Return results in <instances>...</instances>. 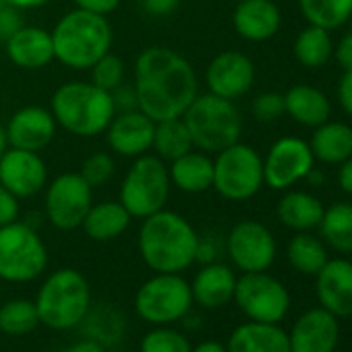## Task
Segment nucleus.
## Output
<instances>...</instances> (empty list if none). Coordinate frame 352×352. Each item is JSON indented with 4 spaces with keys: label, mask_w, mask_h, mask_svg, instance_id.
I'll return each mask as SVG.
<instances>
[{
    "label": "nucleus",
    "mask_w": 352,
    "mask_h": 352,
    "mask_svg": "<svg viewBox=\"0 0 352 352\" xmlns=\"http://www.w3.org/2000/svg\"><path fill=\"white\" fill-rule=\"evenodd\" d=\"M133 305L145 323L172 325L191 313V284L183 274H153L137 288Z\"/></svg>",
    "instance_id": "9d476101"
},
{
    "label": "nucleus",
    "mask_w": 352,
    "mask_h": 352,
    "mask_svg": "<svg viewBox=\"0 0 352 352\" xmlns=\"http://www.w3.org/2000/svg\"><path fill=\"white\" fill-rule=\"evenodd\" d=\"M170 191L168 164L149 151L135 157L126 168L118 187V201L133 220H143L166 208Z\"/></svg>",
    "instance_id": "0eeeda50"
},
{
    "label": "nucleus",
    "mask_w": 352,
    "mask_h": 352,
    "mask_svg": "<svg viewBox=\"0 0 352 352\" xmlns=\"http://www.w3.org/2000/svg\"><path fill=\"white\" fill-rule=\"evenodd\" d=\"M67 352H106L102 342H98L96 338H83L79 342H75Z\"/></svg>",
    "instance_id": "8fccbe9b"
},
{
    "label": "nucleus",
    "mask_w": 352,
    "mask_h": 352,
    "mask_svg": "<svg viewBox=\"0 0 352 352\" xmlns=\"http://www.w3.org/2000/svg\"><path fill=\"white\" fill-rule=\"evenodd\" d=\"M124 75H126V67L122 63L120 56L112 54V50L108 54H104L91 69H89V81L94 85H98L104 91H114L118 85L124 83Z\"/></svg>",
    "instance_id": "4c0bfd02"
},
{
    "label": "nucleus",
    "mask_w": 352,
    "mask_h": 352,
    "mask_svg": "<svg viewBox=\"0 0 352 352\" xmlns=\"http://www.w3.org/2000/svg\"><path fill=\"white\" fill-rule=\"evenodd\" d=\"M112 100H114V106H116V112H129V110H135L137 108V96H135V89H133V83L126 85H118L114 91H112Z\"/></svg>",
    "instance_id": "a18cd8bd"
},
{
    "label": "nucleus",
    "mask_w": 352,
    "mask_h": 352,
    "mask_svg": "<svg viewBox=\"0 0 352 352\" xmlns=\"http://www.w3.org/2000/svg\"><path fill=\"white\" fill-rule=\"evenodd\" d=\"M309 147L315 162L338 166L352 155V126L338 120H325L313 129Z\"/></svg>",
    "instance_id": "cd10ccee"
},
{
    "label": "nucleus",
    "mask_w": 352,
    "mask_h": 352,
    "mask_svg": "<svg viewBox=\"0 0 352 352\" xmlns=\"http://www.w3.org/2000/svg\"><path fill=\"white\" fill-rule=\"evenodd\" d=\"M25 25L23 21V11L11 5H5L0 9V42H7L17 30H21Z\"/></svg>",
    "instance_id": "ea45409f"
},
{
    "label": "nucleus",
    "mask_w": 352,
    "mask_h": 352,
    "mask_svg": "<svg viewBox=\"0 0 352 352\" xmlns=\"http://www.w3.org/2000/svg\"><path fill=\"white\" fill-rule=\"evenodd\" d=\"M232 3H241V0H232Z\"/></svg>",
    "instance_id": "4d7b16f0"
},
{
    "label": "nucleus",
    "mask_w": 352,
    "mask_h": 352,
    "mask_svg": "<svg viewBox=\"0 0 352 352\" xmlns=\"http://www.w3.org/2000/svg\"><path fill=\"white\" fill-rule=\"evenodd\" d=\"M284 106H286V114L309 129H315L319 124H323L325 120H329L331 114V104L327 100V96L307 83H296L292 85L286 94H284Z\"/></svg>",
    "instance_id": "bb28decb"
},
{
    "label": "nucleus",
    "mask_w": 352,
    "mask_h": 352,
    "mask_svg": "<svg viewBox=\"0 0 352 352\" xmlns=\"http://www.w3.org/2000/svg\"><path fill=\"white\" fill-rule=\"evenodd\" d=\"M52 0H7V5L17 7L21 11H32V9H42L46 5H50Z\"/></svg>",
    "instance_id": "3c124183"
},
{
    "label": "nucleus",
    "mask_w": 352,
    "mask_h": 352,
    "mask_svg": "<svg viewBox=\"0 0 352 352\" xmlns=\"http://www.w3.org/2000/svg\"><path fill=\"white\" fill-rule=\"evenodd\" d=\"M302 19L327 32H336L352 21V0H296Z\"/></svg>",
    "instance_id": "72a5a7b5"
},
{
    "label": "nucleus",
    "mask_w": 352,
    "mask_h": 352,
    "mask_svg": "<svg viewBox=\"0 0 352 352\" xmlns=\"http://www.w3.org/2000/svg\"><path fill=\"white\" fill-rule=\"evenodd\" d=\"M40 325V315L34 300L13 298L0 307V331L7 336H25Z\"/></svg>",
    "instance_id": "f704fd0d"
},
{
    "label": "nucleus",
    "mask_w": 352,
    "mask_h": 352,
    "mask_svg": "<svg viewBox=\"0 0 352 352\" xmlns=\"http://www.w3.org/2000/svg\"><path fill=\"white\" fill-rule=\"evenodd\" d=\"M5 129H7L9 147L42 151L54 141L58 124H56L50 108L23 106L11 114Z\"/></svg>",
    "instance_id": "a211bd4d"
},
{
    "label": "nucleus",
    "mask_w": 352,
    "mask_h": 352,
    "mask_svg": "<svg viewBox=\"0 0 352 352\" xmlns=\"http://www.w3.org/2000/svg\"><path fill=\"white\" fill-rule=\"evenodd\" d=\"M313 168L315 157L309 141L286 135L276 139L263 157V183L272 191H288L300 181H307Z\"/></svg>",
    "instance_id": "ddd939ff"
},
{
    "label": "nucleus",
    "mask_w": 352,
    "mask_h": 352,
    "mask_svg": "<svg viewBox=\"0 0 352 352\" xmlns=\"http://www.w3.org/2000/svg\"><path fill=\"white\" fill-rule=\"evenodd\" d=\"M48 267V247L40 232L21 218L0 226V280L9 284H30L44 276Z\"/></svg>",
    "instance_id": "6e6552de"
},
{
    "label": "nucleus",
    "mask_w": 352,
    "mask_h": 352,
    "mask_svg": "<svg viewBox=\"0 0 352 352\" xmlns=\"http://www.w3.org/2000/svg\"><path fill=\"white\" fill-rule=\"evenodd\" d=\"M191 352H228V348L216 340H206L199 342L197 346H191Z\"/></svg>",
    "instance_id": "603ef678"
},
{
    "label": "nucleus",
    "mask_w": 352,
    "mask_h": 352,
    "mask_svg": "<svg viewBox=\"0 0 352 352\" xmlns=\"http://www.w3.org/2000/svg\"><path fill=\"white\" fill-rule=\"evenodd\" d=\"M263 183V157L259 151L243 141H236L214 153V185L212 189L226 201H249Z\"/></svg>",
    "instance_id": "1a4fd4ad"
},
{
    "label": "nucleus",
    "mask_w": 352,
    "mask_h": 352,
    "mask_svg": "<svg viewBox=\"0 0 352 352\" xmlns=\"http://www.w3.org/2000/svg\"><path fill=\"white\" fill-rule=\"evenodd\" d=\"M9 60L23 71H42L54 60L52 36L40 25H23L7 42Z\"/></svg>",
    "instance_id": "4be33fe9"
},
{
    "label": "nucleus",
    "mask_w": 352,
    "mask_h": 352,
    "mask_svg": "<svg viewBox=\"0 0 352 352\" xmlns=\"http://www.w3.org/2000/svg\"><path fill=\"white\" fill-rule=\"evenodd\" d=\"M338 187L352 197V155L338 164Z\"/></svg>",
    "instance_id": "09e8293b"
},
{
    "label": "nucleus",
    "mask_w": 352,
    "mask_h": 352,
    "mask_svg": "<svg viewBox=\"0 0 352 352\" xmlns=\"http://www.w3.org/2000/svg\"><path fill=\"white\" fill-rule=\"evenodd\" d=\"M137 108L153 122L181 118L199 94L193 65L168 46H149L139 52L133 69Z\"/></svg>",
    "instance_id": "f257e3e1"
},
{
    "label": "nucleus",
    "mask_w": 352,
    "mask_h": 352,
    "mask_svg": "<svg viewBox=\"0 0 352 352\" xmlns=\"http://www.w3.org/2000/svg\"><path fill=\"white\" fill-rule=\"evenodd\" d=\"M155 122L139 108L129 112H116L104 131L110 153L126 160H135L151 151Z\"/></svg>",
    "instance_id": "f3484780"
},
{
    "label": "nucleus",
    "mask_w": 352,
    "mask_h": 352,
    "mask_svg": "<svg viewBox=\"0 0 352 352\" xmlns=\"http://www.w3.org/2000/svg\"><path fill=\"white\" fill-rule=\"evenodd\" d=\"M183 120L189 129L193 147L212 155L241 141L243 135V116L236 104L210 91L197 94L185 110Z\"/></svg>",
    "instance_id": "423d86ee"
},
{
    "label": "nucleus",
    "mask_w": 352,
    "mask_h": 352,
    "mask_svg": "<svg viewBox=\"0 0 352 352\" xmlns=\"http://www.w3.org/2000/svg\"><path fill=\"white\" fill-rule=\"evenodd\" d=\"M342 71H352V32L344 34L338 44H333V56Z\"/></svg>",
    "instance_id": "c03bdc74"
},
{
    "label": "nucleus",
    "mask_w": 352,
    "mask_h": 352,
    "mask_svg": "<svg viewBox=\"0 0 352 352\" xmlns=\"http://www.w3.org/2000/svg\"><path fill=\"white\" fill-rule=\"evenodd\" d=\"M323 212L325 208L315 195L307 191H294V189L284 191L276 208L278 220L294 232L315 230L323 218Z\"/></svg>",
    "instance_id": "c85d7f7f"
},
{
    "label": "nucleus",
    "mask_w": 352,
    "mask_h": 352,
    "mask_svg": "<svg viewBox=\"0 0 352 352\" xmlns=\"http://www.w3.org/2000/svg\"><path fill=\"white\" fill-rule=\"evenodd\" d=\"M50 112L60 129L73 137L94 139L104 135L116 114L110 91L91 81H67L50 98Z\"/></svg>",
    "instance_id": "20e7f679"
},
{
    "label": "nucleus",
    "mask_w": 352,
    "mask_h": 352,
    "mask_svg": "<svg viewBox=\"0 0 352 352\" xmlns=\"http://www.w3.org/2000/svg\"><path fill=\"white\" fill-rule=\"evenodd\" d=\"M226 253L232 265L243 274L267 272L276 261L278 245L265 224L257 220H241L226 236Z\"/></svg>",
    "instance_id": "4468645a"
},
{
    "label": "nucleus",
    "mask_w": 352,
    "mask_h": 352,
    "mask_svg": "<svg viewBox=\"0 0 352 352\" xmlns=\"http://www.w3.org/2000/svg\"><path fill=\"white\" fill-rule=\"evenodd\" d=\"M181 0H139V7L147 17L164 19L170 17L176 9H179Z\"/></svg>",
    "instance_id": "79ce46f5"
},
{
    "label": "nucleus",
    "mask_w": 352,
    "mask_h": 352,
    "mask_svg": "<svg viewBox=\"0 0 352 352\" xmlns=\"http://www.w3.org/2000/svg\"><path fill=\"white\" fill-rule=\"evenodd\" d=\"M120 3L122 0H73L75 9H81V11H87L94 15H102V17L112 15L120 7Z\"/></svg>",
    "instance_id": "37998d69"
},
{
    "label": "nucleus",
    "mask_w": 352,
    "mask_h": 352,
    "mask_svg": "<svg viewBox=\"0 0 352 352\" xmlns=\"http://www.w3.org/2000/svg\"><path fill=\"white\" fill-rule=\"evenodd\" d=\"M191 149H193V141H191V135H189V129H187L183 116L155 122L151 153H155L157 157H162L168 164Z\"/></svg>",
    "instance_id": "473e14b6"
},
{
    "label": "nucleus",
    "mask_w": 352,
    "mask_h": 352,
    "mask_svg": "<svg viewBox=\"0 0 352 352\" xmlns=\"http://www.w3.org/2000/svg\"><path fill=\"white\" fill-rule=\"evenodd\" d=\"M199 232L179 212L160 210L141 220L137 249L153 274H183L197 263Z\"/></svg>",
    "instance_id": "f03ea898"
},
{
    "label": "nucleus",
    "mask_w": 352,
    "mask_h": 352,
    "mask_svg": "<svg viewBox=\"0 0 352 352\" xmlns=\"http://www.w3.org/2000/svg\"><path fill=\"white\" fill-rule=\"evenodd\" d=\"M5 5H7V0H0V9H3Z\"/></svg>",
    "instance_id": "5fc2aeb1"
},
{
    "label": "nucleus",
    "mask_w": 352,
    "mask_h": 352,
    "mask_svg": "<svg viewBox=\"0 0 352 352\" xmlns=\"http://www.w3.org/2000/svg\"><path fill=\"white\" fill-rule=\"evenodd\" d=\"M228 352H292L288 333L278 323L247 321L239 325L226 344Z\"/></svg>",
    "instance_id": "393cba45"
},
{
    "label": "nucleus",
    "mask_w": 352,
    "mask_h": 352,
    "mask_svg": "<svg viewBox=\"0 0 352 352\" xmlns=\"http://www.w3.org/2000/svg\"><path fill=\"white\" fill-rule=\"evenodd\" d=\"M292 352H333L340 340L338 317L323 307L305 311L288 333Z\"/></svg>",
    "instance_id": "6ab92c4d"
},
{
    "label": "nucleus",
    "mask_w": 352,
    "mask_h": 352,
    "mask_svg": "<svg viewBox=\"0 0 352 352\" xmlns=\"http://www.w3.org/2000/svg\"><path fill=\"white\" fill-rule=\"evenodd\" d=\"M218 257V245L212 236L199 234V247H197V261L199 263H212Z\"/></svg>",
    "instance_id": "de8ad7c7"
},
{
    "label": "nucleus",
    "mask_w": 352,
    "mask_h": 352,
    "mask_svg": "<svg viewBox=\"0 0 352 352\" xmlns=\"http://www.w3.org/2000/svg\"><path fill=\"white\" fill-rule=\"evenodd\" d=\"M48 181V166L40 151L9 147L0 155V185L17 199L23 201L44 193Z\"/></svg>",
    "instance_id": "2eb2a0df"
},
{
    "label": "nucleus",
    "mask_w": 352,
    "mask_h": 352,
    "mask_svg": "<svg viewBox=\"0 0 352 352\" xmlns=\"http://www.w3.org/2000/svg\"><path fill=\"white\" fill-rule=\"evenodd\" d=\"M9 149V139H7V129L3 124V120H0V155H3L5 151Z\"/></svg>",
    "instance_id": "864d4df0"
},
{
    "label": "nucleus",
    "mask_w": 352,
    "mask_h": 352,
    "mask_svg": "<svg viewBox=\"0 0 352 352\" xmlns=\"http://www.w3.org/2000/svg\"><path fill=\"white\" fill-rule=\"evenodd\" d=\"M321 241L338 253H352V204L338 201L325 208L319 222Z\"/></svg>",
    "instance_id": "7c9ffc66"
},
{
    "label": "nucleus",
    "mask_w": 352,
    "mask_h": 352,
    "mask_svg": "<svg viewBox=\"0 0 352 352\" xmlns=\"http://www.w3.org/2000/svg\"><path fill=\"white\" fill-rule=\"evenodd\" d=\"M131 222H133L131 214L124 210V206L118 199H106V201L91 204L81 224V230L85 232L87 239L96 243H108L122 236L129 230Z\"/></svg>",
    "instance_id": "a878e982"
},
{
    "label": "nucleus",
    "mask_w": 352,
    "mask_h": 352,
    "mask_svg": "<svg viewBox=\"0 0 352 352\" xmlns=\"http://www.w3.org/2000/svg\"><path fill=\"white\" fill-rule=\"evenodd\" d=\"M168 176L174 189L189 195L208 193L214 185V155L191 149L168 162Z\"/></svg>",
    "instance_id": "b1692460"
},
{
    "label": "nucleus",
    "mask_w": 352,
    "mask_h": 352,
    "mask_svg": "<svg viewBox=\"0 0 352 352\" xmlns=\"http://www.w3.org/2000/svg\"><path fill=\"white\" fill-rule=\"evenodd\" d=\"M336 96H338V102H340L342 110L352 118V71H342Z\"/></svg>",
    "instance_id": "49530a36"
},
{
    "label": "nucleus",
    "mask_w": 352,
    "mask_h": 352,
    "mask_svg": "<svg viewBox=\"0 0 352 352\" xmlns=\"http://www.w3.org/2000/svg\"><path fill=\"white\" fill-rule=\"evenodd\" d=\"M21 216V199L0 185V226H7Z\"/></svg>",
    "instance_id": "a19ab883"
},
{
    "label": "nucleus",
    "mask_w": 352,
    "mask_h": 352,
    "mask_svg": "<svg viewBox=\"0 0 352 352\" xmlns=\"http://www.w3.org/2000/svg\"><path fill=\"white\" fill-rule=\"evenodd\" d=\"M34 302L40 325L67 331L81 325L91 311V288L79 270L60 267L44 278Z\"/></svg>",
    "instance_id": "39448f33"
},
{
    "label": "nucleus",
    "mask_w": 352,
    "mask_h": 352,
    "mask_svg": "<svg viewBox=\"0 0 352 352\" xmlns=\"http://www.w3.org/2000/svg\"><path fill=\"white\" fill-rule=\"evenodd\" d=\"M91 204L94 189L79 172H63L44 189V218L60 232L81 228Z\"/></svg>",
    "instance_id": "9b49d317"
},
{
    "label": "nucleus",
    "mask_w": 352,
    "mask_h": 352,
    "mask_svg": "<svg viewBox=\"0 0 352 352\" xmlns=\"http://www.w3.org/2000/svg\"><path fill=\"white\" fill-rule=\"evenodd\" d=\"M77 172L83 176L85 183L96 191L100 187H106L114 179L116 160H114V155L110 151H94L81 162Z\"/></svg>",
    "instance_id": "e433bc0d"
},
{
    "label": "nucleus",
    "mask_w": 352,
    "mask_h": 352,
    "mask_svg": "<svg viewBox=\"0 0 352 352\" xmlns=\"http://www.w3.org/2000/svg\"><path fill=\"white\" fill-rule=\"evenodd\" d=\"M236 278L239 276L234 274V270L226 263L220 261L204 263L201 270L195 274V278L189 282L193 305H199L201 309L208 311L222 309L234 296Z\"/></svg>",
    "instance_id": "5701e85b"
},
{
    "label": "nucleus",
    "mask_w": 352,
    "mask_h": 352,
    "mask_svg": "<svg viewBox=\"0 0 352 352\" xmlns=\"http://www.w3.org/2000/svg\"><path fill=\"white\" fill-rule=\"evenodd\" d=\"M251 114L257 122H276L286 114L284 106V94L278 91H263L251 102Z\"/></svg>",
    "instance_id": "58836bf2"
},
{
    "label": "nucleus",
    "mask_w": 352,
    "mask_h": 352,
    "mask_svg": "<svg viewBox=\"0 0 352 352\" xmlns=\"http://www.w3.org/2000/svg\"><path fill=\"white\" fill-rule=\"evenodd\" d=\"M286 257L288 263L305 276H317L329 259L327 245L311 232H296L288 243Z\"/></svg>",
    "instance_id": "2f4dec72"
},
{
    "label": "nucleus",
    "mask_w": 352,
    "mask_h": 352,
    "mask_svg": "<svg viewBox=\"0 0 352 352\" xmlns=\"http://www.w3.org/2000/svg\"><path fill=\"white\" fill-rule=\"evenodd\" d=\"M232 28L245 42L261 44L282 28V11L274 0H241L232 11Z\"/></svg>",
    "instance_id": "412c9836"
},
{
    "label": "nucleus",
    "mask_w": 352,
    "mask_h": 352,
    "mask_svg": "<svg viewBox=\"0 0 352 352\" xmlns=\"http://www.w3.org/2000/svg\"><path fill=\"white\" fill-rule=\"evenodd\" d=\"M139 352H191L189 338L170 325H153L139 342Z\"/></svg>",
    "instance_id": "c9c22d12"
},
{
    "label": "nucleus",
    "mask_w": 352,
    "mask_h": 352,
    "mask_svg": "<svg viewBox=\"0 0 352 352\" xmlns=\"http://www.w3.org/2000/svg\"><path fill=\"white\" fill-rule=\"evenodd\" d=\"M54 60L71 71H89L112 50L114 32L108 17L81 9L67 11L52 28Z\"/></svg>",
    "instance_id": "7ed1b4c3"
},
{
    "label": "nucleus",
    "mask_w": 352,
    "mask_h": 352,
    "mask_svg": "<svg viewBox=\"0 0 352 352\" xmlns=\"http://www.w3.org/2000/svg\"><path fill=\"white\" fill-rule=\"evenodd\" d=\"M204 79L210 94L234 102L251 91L255 83V65L245 52L224 50L210 60Z\"/></svg>",
    "instance_id": "dca6fc26"
},
{
    "label": "nucleus",
    "mask_w": 352,
    "mask_h": 352,
    "mask_svg": "<svg viewBox=\"0 0 352 352\" xmlns=\"http://www.w3.org/2000/svg\"><path fill=\"white\" fill-rule=\"evenodd\" d=\"M232 300L249 321L280 323L290 309L288 288L267 272H249L236 278Z\"/></svg>",
    "instance_id": "f8f14e48"
},
{
    "label": "nucleus",
    "mask_w": 352,
    "mask_h": 352,
    "mask_svg": "<svg viewBox=\"0 0 352 352\" xmlns=\"http://www.w3.org/2000/svg\"><path fill=\"white\" fill-rule=\"evenodd\" d=\"M315 278L319 305L338 319L352 317V261L327 259Z\"/></svg>",
    "instance_id": "aec40b11"
},
{
    "label": "nucleus",
    "mask_w": 352,
    "mask_h": 352,
    "mask_svg": "<svg viewBox=\"0 0 352 352\" xmlns=\"http://www.w3.org/2000/svg\"><path fill=\"white\" fill-rule=\"evenodd\" d=\"M114 352H131V350H114Z\"/></svg>",
    "instance_id": "6e6d98bb"
},
{
    "label": "nucleus",
    "mask_w": 352,
    "mask_h": 352,
    "mask_svg": "<svg viewBox=\"0 0 352 352\" xmlns=\"http://www.w3.org/2000/svg\"><path fill=\"white\" fill-rule=\"evenodd\" d=\"M292 52H294V58L298 60V65H302L305 69H321L333 56L331 32H327L319 25L307 23V28H302L298 32V36L294 38Z\"/></svg>",
    "instance_id": "c756f323"
}]
</instances>
